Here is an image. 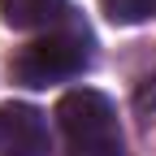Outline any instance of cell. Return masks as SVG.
<instances>
[{
  "mask_svg": "<svg viewBox=\"0 0 156 156\" xmlns=\"http://www.w3.org/2000/svg\"><path fill=\"white\" fill-rule=\"evenodd\" d=\"M87 65H91V30L69 22V26H56L30 39L13 56V78L22 87H52L65 78H78Z\"/></svg>",
  "mask_w": 156,
  "mask_h": 156,
  "instance_id": "1",
  "label": "cell"
},
{
  "mask_svg": "<svg viewBox=\"0 0 156 156\" xmlns=\"http://www.w3.org/2000/svg\"><path fill=\"white\" fill-rule=\"evenodd\" d=\"M56 126L65 134L69 156H108L122 147V130H117V108L104 91L78 87L61 95L56 104Z\"/></svg>",
  "mask_w": 156,
  "mask_h": 156,
  "instance_id": "2",
  "label": "cell"
},
{
  "mask_svg": "<svg viewBox=\"0 0 156 156\" xmlns=\"http://www.w3.org/2000/svg\"><path fill=\"white\" fill-rule=\"evenodd\" d=\"M0 156H52L48 122L30 104H0Z\"/></svg>",
  "mask_w": 156,
  "mask_h": 156,
  "instance_id": "3",
  "label": "cell"
},
{
  "mask_svg": "<svg viewBox=\"0 0 156 156\" xmlns=\"http://www.w3.org/2000/svg\"><path fill=\"white\" fill-rule=\"evenodd\" d=\"M0 17L13 30H39L65 17V0H0Z\"/></svg>",
  "mask_w": 156,
  "mask_h": 156,
  "instance_id": "4",
  "label": "cell"
},
{
  "mask_svg": "<svg viewBox=\"0 0 156 156\" xmlns=\"http://www.w3.org/2000/svg\"><path fill=\"white\" fill-rule=\"evenodd\" d=\"M100 9L117 26H139L147 17H156V0H100Z\"/></svg>",
  "mask_w": 156,
  "mask_h": 156,
  "instance_id": "5",
  "label": "cell"
},
{
  "mask_svg": "<svg viewBox=\"0 0 156 156\" xmlns=\"http://www.w3.org/2000/svg\"><path fill=\"white\" fill-rule=\"evenodd\" d=\"M108 156H122V147H117V152H108Z\"/></svg>",
  "mask_w": 156,
  "mask_h": 156,
  "instance_id": "6",
  "label": "cell"
}]
</instances>
